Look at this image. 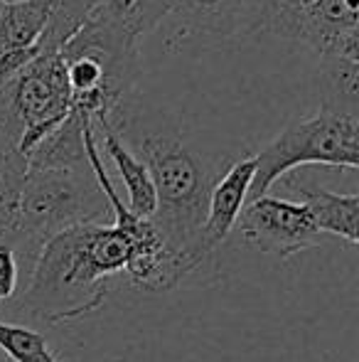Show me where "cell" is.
Segmentation results:
<instances>
[{
  "label": "cell",
  "instance_id": "cell-1",
  "mask_svg": "<svg viewBox=\"0 0 359 362\" xmlns=\"http://www.w3.org/2000/svg\"><path fill=\"white\" fill-rule=\"evenodd\" d=\"M114 222L67 227L42 244L15 310L39 325L84 318L104 305L109 281L126 274L140 291H168L182 269L150 219H140L123 200L111 205Z\"/></svg>",
  "mask_w": 359,
  "mask_h": 362
},
{
  "label": "cell",
  "instance_id": "cell-2",
  "mask_svg": "<svg viewBox=\"0 0 359 362\" xmlns=\"http://www.w3.org/2000/svg\"><path fill=\"white\" fill-rule=\"evenodd\" d=\"M130 146L150 173L158 207L150 217L168 252L180 264L182 276L202 267L197 259L202 224L212 185L221 175L219 163H209L173 131H133Z\"/></svg>",
  "mask_w": 359,
  "mask_h": 362
},
{
  "label": "cell",
  "instance_id": "cell-3",
  "mask_svg": "<svg viewBox=\"0 0 359 362\" xmlns=\"http://www.w3.org/2000/svg\"><path fill=\"white\" fill-rule=\"evenodd\" d=\"M357 114L355 109L322 104L283 126L266 148L254 153L256 175L249 200L269 195L273 182L300 165H332L357 170Z\"/></svg>",
  "mask_w": 359,
  "mask_h": 362
},
{
  "label": "cell",
  "instance_id": "cell-4",
  "mask_svg": "<svg viewBox=\"0 0 359 362\" xmlns=\"http://www.w3.org/2000/svg\"><path fill=\"white\" fill-rule=\"evenodd\" d=\"M109 205L89 168H28L18 195L20 244L37 259L42 244L74 224L99 222Z\"/></svg>",
  "mask_w": 359,
  "mask_h": 362
},
{
  "label": "cell",
  "instance_id": "cell-5",
  "mask_svg": "<svg viewBox=\"0 0 359 362\" xmlns=\"http://www.w3.org/2000/svg\"><path fill=\"white\" fill-rule=\"evenodd\" d=\"M0 101L20 126L18 153L28 160L32 148L69 116V81L62 49L42 52L13 81L0 86Z\"/></svg>",
  "mask_w": 359,
  "mask_h": 362
},
{
  "label": "cell",
  "instance_id": "cell-6",
  "mask_svg": "<svg viewBox=\"0 0 359 362\" xmlns=\"http://www.w3.org/2000/svg\"><path fill=\"white\" fill-rule=\"evenodd\" d=\"M241 242L261 254L291 259L322 242L310 212L303 202L261 195L249 200L234 224Z\"/></svg>",
  "mask_w": 359,
  "mask_h": 362
},
{
  "label": "cell",
  "instance_id": "cell-7",
  "mask_svg": "<svg viewBox=\"0 0 359 362\" xmlns=\"http://www.w3.org/2000/svg\"><path fill=\"white\" fill-rule=\"evenodd\" d=\"M256 175V158L244 156L234 160L212 185L209 202H207V215L202 224L200 242H197V259L205 264L221 244L226 242L234 224L239 219L244 205L249 202V190Z\"/></svg>",
  "mask_w": 359,
  "mask_h": 362
},
{
  "label": "cell",
  "instance_id": "cell-8",
  "mask_svg": "<svg viewBox=\"0 0 359 362\" xmlns=\"http://www.w3.org/2000/svg\"><path fill=\"white\" fill-rule=\"evenodd\" d=\"M165 8L187 28L221 40H244L261 33L256 0H165Z\"/></svg>",
  "mask_w": 359,
  "mask_h": 362
},
{
  "label": "cell",
  "instance_id": "cell-9",
  "mask_svg": "<svg viewBox=\"0 0 359 362\" xmlns=\"http://www.w3.org/2000/svg\"><path fill=\"white\" fill-rule=\"evenodd\" d=\"M94 131H99L101 146H104L106 156L111 158V163L118 170V177L123 180L126 195H128V207L135 217L150 219L155 215V207H158V197H155V187L150 180V173L145 168V163L126 146V141L118 136V131L114 129L111 119H96Z\"/></svg>",
  "mask_w": 359,
  "mask_h": 362
},
{
  "label": "cell",
  "instance_id": "cell-10",
  "mask_svg": "<svg viewBox=\"0 0 359 362\" xmlns=\"http://www.w3.org/2000/svg\"><path fill=\"white\" fill-rule=\"evenodd\" d=\"M291 190L300 197V202L308 207L312 222H315L317 232L325 237H340L350 247L359 244L357 234V215H359V197L357 192L350 195H340V192H330L325 187H310V185H298V182H288Z\"/></svg>",
  "mask_w": 359,
  "mask_h": 362
},
{
  "label": "cell",
  "instance_id": "cell-11",
  "mask_svg": "<svg viewBox=\"0 0 359 362\" xmlns=\"http://www.w3.org/2000/svg\"><path fill=\"white\" fill-rule=\"evenodd\" d=\"M168 15L165 0H91L87 20L138 45V37Z\"/></svg>",
  "mask_w": 359,
  "mask_h": 362
},
{
  "label": "cell",
  "instance_id": "cell-12",
  "mask_svg": "<svg viewBox=\"0 0 359 362\" xmlns=\"http://www.w3.org/2000/svg\"><path fill=\"white\" fill-rule=\"evenodd\" d=\"M57 0H20L0 5V57L39 40Z\"/></svg>",
  "mask_w": 359,
  "mask_h": 362
},
{
  "label": "cell",
  "instance_id": "cell-13",
  "mask_svg": "<svg viewBox=\"0 0 359 362\" xmlns=\"http://www.w3.org/2000/svg\"><path fill=\"white\" fill-rule=\"evenodd\" d=\"M0 350L13 362H64L39 330L0 318Z\"/></svg>",
  "mask_w": 359,
  "mask_h": 362
},
{
  "label": "cell",
  "instance_id": "cell-14",
  "mask_svg": "<svg viewBox=\"0 0 359 362\" xmlns=\"http://www.w3.org/2000/svg\"><path fill=\"white\" fill-rule=\"evenodd\" d=\"M32 267V259L15 242H0V305H10L23 293V262Z\"/></svg>",
  "mask_w": 359,
  "mask_h": 362
},
{
  "label": "cell",
  "instance_id": "cell-15",
  "mask_svg": "<svg viewBox=\"0 0 359 362\" xmlns=\"http://www.w3.org/2000/svg\"><path fill=\"white\" fill-rule=\"evenodd\" d=\"M256 5L261 15V33L296 40L303 0H256Z\"/></svg>",
  "mask_w": 359,
  "mask_h": 362
}]
</instances>
